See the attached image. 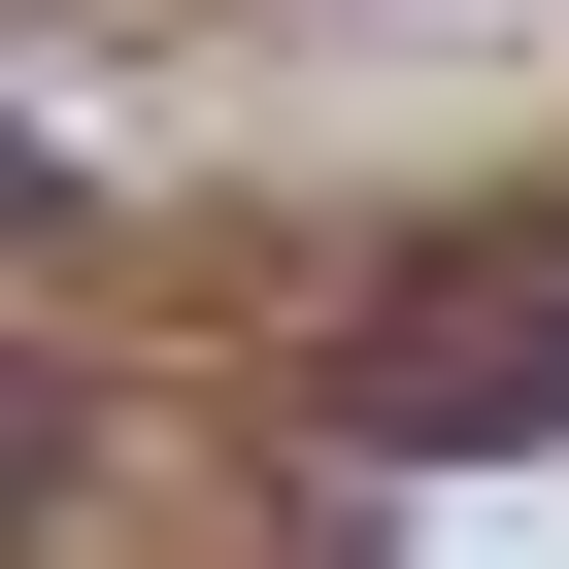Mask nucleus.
<instances>
[{
	"label": "nucleus",
	"instance_id": "nucleus-1",
	"mask_svg": "<svg viewBox=\"0 0 569 569\" xmlns=\"http://www.w3.org/2000/svg\"><path fill=\"white\" fill-rule=\"evenodd\" d=\"M336 436H369V469H436V436H569V234L402 268V302L336 336Z\"/></svg>",
	"mask_w": 569,
	"mask_h": 569
}]
</instances>
